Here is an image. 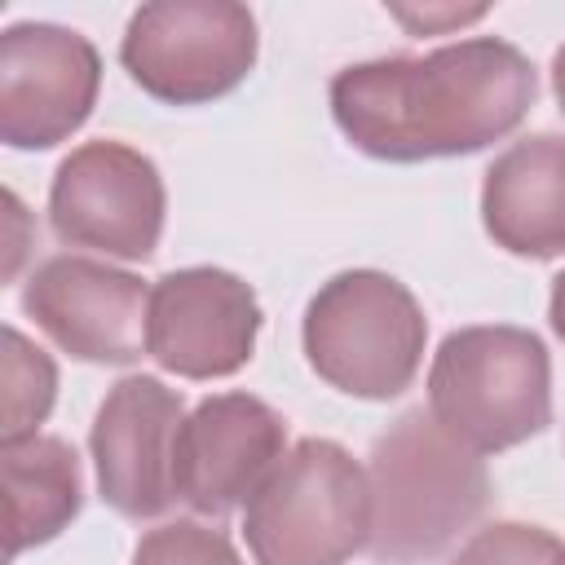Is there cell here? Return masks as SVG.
<instances>
[{
	"mask_svg": "<svg viewBox=\"0 0 565 565\" xmlns=\"http://www.w3.org/2000/svg\"><path fill=\"white\" fill-rule=\"evenodd\" d=\"M371 556L375 565L437 561L490 503L477 450L450 437L433 411H406L371 450Z\"/></svg>",
	"mask_w": 565,
	"mask_h": 565,
	"instance_id": "2",
	"label": "cell"
},
{
	"mask_svg": "<svg viewBox=\"0 0 565 565\" xmlns=\"http://www.w3.org/2000/svg\"><path fill=\"white\" fill-rule=\"evenodd\" d=\"M185 402L154 375H124L97 406L88 450L102 499L132 521L168 512L177 499V433Z\"/></svg>",
	"mask_w": 565,
	"mask_h": 565,
	"instance_id": "11",
	"label": "cell"
},
{
	"mask_svg": "<svg viewBox=\"0 0 565 565\" xmlns=\"http://www.w3.org/2000/svg\"><path fill=\"white\" fill-rule=\"evenodd\" d=\"M428 411L477 455L512 450L552 424V358L525 327H459L428 366Z\"/></svg>",
	"mask_w": 565,
	"mask_h": 565,
	"instance_id": "3",
	"label": "cell"
},
{
	"mask_svg": "<svg viewBox=\"0 0 565 565\" xmlns=\"http://www.w3.org/2000/svg\"><path fill=\"white\" fill-rule=\"evenodd\" d=\"M481 221L494 247L552 260L565 252V137L534 132L512 141L481 185Z\"/></svg>",
	"mask_w": 565,
	"mask_h": 565,
	"instance_id": "13",
	"label": "cell"
},
{
	"mask_svg": "<svg viewBox=\"0 0 565 565\" xmlns=\"http://www.w3.org/2000/svg\"><path fill=\"white\" fill-rule=\"evenodd\" d=\"M22 309L57 349H66L79 362L128 366L141 353H150V287L137 274L115 269L106 260H44L22 287Z\"/></svg>",
	"mask_w": 565,
	"mask_h": 565,
	"instance_id": "9",
	"label": "cell"
},
{
	"mask_svg": "<svg viewBox=\"0 0 565 565\" xmlns=\"http://www.w3.org/2000/svg\"><path fill=\"white\" fill-rule=\"evenodd\" d=\"M547 322H552V331L565 340V269L552 278V300H547Z\"/></svg>",
	"mask_w": 565,
	"mask_h": 565,
	"instance_id": "19",
	"label": "cell"
},
{
	"mask_svg": "<svg viewBox=\"0 0 565 565\" xmlns=\"http://www.w3.org/2000/svg\"><path fill=\"white\" fill-rule=\"evenodd\" d=\"M163 177L154 159L124 141H84L49 185L53 234L115 260H150L163 238Z\"/></svg>",
	"mask_w": 565,
	"mask_h": 565,
	"instance_id": "7",
	"label": "cell"
},
{
	"mask_svg": "<svg viewBox=\"0 0 565 565\" xmlns=\"http://www.w3.org/2000/svg\"><path fill=\"white\" fill-rule=\"evenodd\" d=\"M132 565H243L225 530L203 521H163L141 534Z\"/></svg>",
	"mask_w": 565,
	"mask_h": 565,
	"instance_id": "16",
	"label": "cell"
},
{
	"mask_svg": "<svg viewBox=\"0 0 565 565\" xmlns=\"http://www.w3.org/2000/svg\"><path fill=\"white\" fill-rule=\"evenodd\" d=\"M57 397V366L53 358L31 344L18 327H4V441L31 437Z\"/></svg>",
	"mask_w": 565,
	"mask_h": 565,
	"instance_id": "15",
	"label": "cell"
},
{
	"mask_svg": "<svg viewBox=\"0 0 565 565\" xmlns=\"http://www.w3.org/2000/svg\"><path fill=\"white\" fill-rule=\"evenodd\" d=\"M287 419L252 393L203 397L177 433V499L199 516L247 503L287 455Z\"/></svg>",
	"mask_w": 565,
	"mask_h": 565,
	"instance_id": "12",
	"label": "cell"
},
{
	"mask_svg": "<svg viewBox=\"0 0 565 565\" xmlns=\"http://www.w3.org/2000/svg\"><path fill=\"white\" fill-rule=\"evenodd\" d=\"M371 477L327 437L296 441L247 499L243 539L256 565H344L371 543Z\"/></svg>",
	"mask_w": 565,
	"mask_h": 565,
	"instance_id": "4",
	"label": "cell"
},
{
	"mask_svg": "<svg viewBox=\"0 0 565 565\" xmlns=\"http://www.w3.org/2000/svg\"><path fill=\"white\" fill-rule=\"evenodd\" d=\"M530 57L494 35L441 44L424 57H375L331 79L335 128L371 159L419 163L477 154L530 115Z\"/></svg>",
	"mask_w": 565,
	"mask_h": 565,
	"instance_id": "1",
	"label": "cell"
},
{
	"mask_svg": "<svg viewBox=\"0 0 565 565\" xmlns=\"http://www.w3.org/2000/svg\"><path fill=\"white\" fill-rule=\"evenodd\" d=\"M556 556H561V543L543 525L494 521V525L477 530L455 552L450 565H556Z\"/></svg>",
	"mask_w": 565,
	"mask_h": 565,
	"instance_id": "17",
	"label": "cell"
},
{
	"mask_svg": "<svg viewBox=\"0 0 565 565\" xmlns=\"http://www.w3.org/2000/svg\"><path fill=\"white\" fill-rule=\"evenodd\" d=\"M300 340L318 380L362 402H388L424 362L428 318L393 274L344 269L309 300Z\"/></svg>",
	"mask_w": 565,
	"mask_h": 565,
	"instance_id": "5",
	"label": "cell"
},
{
	"mask_svg": "<svg viewBox=\"0 0 565 565\" xmlns=\"http://www.w3.org/2000/svg\"><path fill=\"white\" fill-rule=\"evenodd\" d=\"M552 93H556V102H561V110H565V44H561L556 57H552Z\"/></svg>",
	"mask_w": 565,
	"mask_h": 565,
	"instance_id": "20",
	"label": "cell"
},
{
	"mask_svg": "<svg viewBox=\"0 0 565 565\" xmlns=\"http://www.w3.org/2000/svg\"><path fill=\"white\" fill-rule=\"evenodd\" d=\"M0 468H4V530H9V561H18L26 547H40L57 539L79 503V459L62 437L31 433L18 441H0Z\"/></svg>",
	"mask_w": 565,
	"mask_h": 565,
	"instance_id": "14",
	"label": "cell"
},
{
	"mask_svg": "<svg viewBox=\"0 0 565 565\" xmlns=\"http://www.w3.org/2000/svg\"><path fill=\"white\" fill-rule=\"evenodd\" d=\"M102 57L88 35L57 22H13L0 35V141L49 150L97 106Z\"/></svg>",
	"mask_w": 565,
	"mask_h": 565,
	"instance_id": "8",
	"label": "cell"
},
{
	"mask_svg": "<svg viewBox=\"0 0 565 565\" xmlns=\"http://www.w3.org/2000/svg\"><path fill=\"white\" fill-rule=\"evenodd\" d=\"M260 331L256 291L216 265L172 269L150 287V358L181 380H225L252 362Z\"/></svg>",
	"mask_w": 565,
	"mask_h": 565,
	"instance_id": "10",
	"label": "cell"
},
{
	"mask_svg": "<svg viewBox=\"0 0 565 565\" xmlns=\"http://www.w3.org/2000/svg\"><path fill=\"white\" fill-rule=\"evenodd\" d=\"M411 31H433V26H455V22H472V18H481L486 13V4H472V9H424V13H415V9H393Z\"/></svg>",
	"mask_w": 565,
	"mask_h": 565,
	"instance_id": "18",
	"label": "cell"
},
{
	"mask_svg": "<svg viewBox=\"0 0 565 565\" xmlns=\"http://www.w3.org/2000/svg\"><path fill=\"white\" fill-rule=\"evenodd\" d=\"M119 62L154 102L203 106L256 66V18L234 0H154L128 18Z\"/></svg>",
	"mask_w": 565,
	"mask_h": 565,
	"instance_id": "6",
	"label": "cell"
},
{
	"mask_svg": "<svg viewBox=\"0 0 565 565\" xmlns=\"http://www.w3.org/2000/svg\"><path fill=\"white\" fill-rule=\"evenodd\" d=\"M556 565H565V547H561V556H556Z\"/></svg>",
	"mask_w": 565,
	"mask_h": 565,
	"instance_id": "21",
	"label": "cell"
}]
</instances>
